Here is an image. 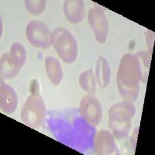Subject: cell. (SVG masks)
Masks as SVG:
<instances>
[{
	"instance_id": "cell-1",
	"label": "cell",
	"mask_w": 155,
	"mask_h": 155,
	"mask_svg": "<svg viewBox=\"0 0 155 155\" xmlns=\"http://www.w3.org/2000/svg\"><path fill=\"white\" fill-rule=\"evenodd\" d=\"M143 71L140 59L136 54H127L122 57L116 81L120 94L124 101L134 103L140 92V82Z\"/></svg>"
},
{
	"instance_id": "cell-2",
	"label": "cell",
	"mask_w": 155,
	"mask_h": 155,
	"mask_svg": "<svg viewBox=\"0 0 155 155\" xmlns=\"http://www.w3.org/2000/svg\"><path fill=\"white\" fill-rule=\"evenodd\" d=\"M136 113L134 103L130 102H118L113 105L109 110V127L113 135L118 139L128 136L131 127V120Z\"/></svg>"
},
{
	"instance_id": "cell-3",
	"label": "cell",
	"mask_w": 155,
	"mask_h": 155,
	"mask_svg": "<svg viewBox=\"0 0 155 155\" xmlns=\"http://www.w3.org/2000/svg\"><path fill=\"white\" fill-rule=\"evenodd\" d=\"M52 45L59 58L67 64H72L78 55V44L69 30L58 27L52 33Z\"/></svg>"
},
{
	"instance_id": "cell-4",
	"label": "cell",
	"mask_w": 155,
	"mask_h": 155,
	"mask_svg": "<svg viewBox=\"0 0 155 155\" xmlns=\"http://www.w3.org/2000/svg\"><path fill=\"white\" fill-rule=\"evenodd\" d=\"M46 115V106L41 95L31 94L27 98L20 113L22 122L27 127L39 130Z\"/></svg>"
},
{
	"instance_id": "cell-5",
	"label": "cell",
	"mask_w": 155,
	"mask_h": 155,
	"mask_svg": "<svg viewBox=\"0 0 155 155\" xmlns=\"http://www.w3.org/2000/svg\"><path fill=\"white\" fill-rule=\"evenodd\" d=\"M26 35L29 42L34 47L41 49H49L52 46V33L45 23L33 20L27 24Z\"/></svg>"
},
{
	"instance_id": "cell-6",
	"label": "cell",
	"mask_w": 155,
	"mask_h": 155,
	"mask_svg": "<svg viewBox=\"0 0 155 155\" xmlns=\"http://www.w3.org/2000/svg\"><path fill=\"white\" fill-rule=\"evenodd\" d=\"M80 113L84 120L92 127H96L103 117V110L100 102L94 95L88 94L80 101Z\"/></svg>"
},
{
	"instance_id": "cell-7",
	"label": "cell",
	"mask_w": 155,
	"mask_h": 155,
	"mask_svg": "<svg viewBox=\"0 0 155 155\" xmlns=\"http://www.w3.org/2000/svg\"><path fill=\"white\" fill-rule=\"evenodd\" d=\"M88 21L96 41L104 44L109 34V23L104 11L99 5H95L88 12Z\"/></svg>"
},
{
	"instance_id": "cell-8",
	"label": "cell",
	"mask_w": 155,
	"mask_h": 155,
	"mask_svg": "<svg viewBox=\"0 0 155 155\" xmlns=\"http://www.w3.org/2000/svg\"><path fill=\"white\" fill-rule=\"evenodd\" d=\"M18 106V96L14 88L4 82L0 85V109L6 114L14 113Z\"/></svg>"
},
{
	"instance_id": "cell-9",
	"label": "cell",
	"mask_w": 155,
	"mask_h": 155,
	"mask_svg": "<svg viewBox=\"0 0 155 155\" xmlns=\"http://www.w3.org/2000/svg\"><path fill=\"white\" fill-rule=\"evenodd\" d=\"M116 149L114 136L106 130L97 133L94 140V150L96 154H112Z\"/></svg>"
},
{
	"instance_id": "cell-10",
	"label": "cell",
	"mask_w": 155,
	"mask_h": 155,
	"mask_svg": "<svg viewBox=\"0 0 155 155\" xmlns=\"http://www.w3.org/2000/svg\"><path fill=\"white\" fill-rule=\"evenodd\" d=\"M63 9L67 20L72 24L80 23L85 16V2L81 0H66Z\"/></svg>"
},
{
	"instance_id": "cell-11",
	"label": "cell",
	"mask_w": 155,
	"mask_h": 155,
	"mask_svg": "<svg viewBox=\"0 0 155 155\" xmlns=\"http://www.w3.org/2000/svg\"><path fill=\"white\" fill-rule=\"evenodd\" d=\"M95 80L101 89H105L110 83L111 68L109 62L104 57H99L95 67Z\"/></svg>"
},
{
	"instance_id": "cell-12",
	"label": "cell",
	"mask_w": 155,
	"mask_h": 155,
	"mask_svg": "<svg viewBox=\"0 0 155 155\" xmlns=\"http://www.w3.org/2000/svg\"><path fill=\"white\" fill-rule=\"evenodd\" d=\"M45 69L48 78L54 85H58L61 82L64 73L61 64L54 57L48 56L45 58Z\"/></svg>"
},
{
	"instance_id": "cell-13",
	"label": "cell",
	"mask_w": 155,
	"mask_h": 155,
	"mask_svg": "<svg viewBox=\"0 0 155 155\" xmlns=\"http://www.w3.org/2000/svg\"><path fill=\"white\" fill-rule=\"evenodd\" d=\"M22 68L12 60L10 54L5 53L2 55L0 59V73L1 77L4 79L14 78L19 73Z\"/></svg>"
},
{
	"instance_id": "cell-14",
	"label": "cell",
	"mask_w": 155,
	"mask_h": 155,
	"mask_svg": "<svg viewBox=\"0 0 155 155\" xmlns=\"http://www.w3.org/2000/svg\"><path fill=\"white\" fill-rule=\"evenodd\" d=\"M81 88L88 94L95 95L96 92V80L92 69H88L81 73L78 78Z\"/></svg>"
},
{
	"instance_id": "cell-15",
	"label": "cell",
	"mask_w": 155,
	"mask_h": 155,
	"mask_svg": "<svg viewBox=\"0 0 155 155\" xmlns=\"http://www.w3.org/2000/svg\"><path fill=\"white\" fill-rule=\"evenodd\" d=\"M10 56L18 65L23 67L27 61V51L22 44L19 42L13 43L10 48Z\"/></svg>"
},
{
	"instance_id": "cell-16",
	"label": "cell",
	"mask_w": 155,
	"mask_h": 155,
	"mask_svg": "<svg viewBox=\"0 0 155 155\" xmlns=\"http://www.w3.org/2000/svg\"><path fill=\"white\" fill-rule=\"evenodd\" d=\"M24 2L27 10L32 14H41L46 8L47 2L45 0H25Z\"/></svg>"
},
{
	"instance_id": "cell-17",
	"label": "cell",
	"mask_w": 155,
	"mask_h": 155,
	"mask_svg": "<svg viewBox=\"0 0 155 155\" xmlns=\"http://www.w3.org/2000/svg\"><path fill=\"white\" fill-rule=\"evenodd\" d=\"M152 53L150 51H139L137 53V56L139 59H140L143 61V66L147 70L149 71V68H150V61H151V57Z\"/></svg>"
},
{
	"instance_id": "cell-18",
	"label": "cell",
	"mask_w": 155,
	"mask_h": 155,
	"mask_svg": "<svg viewBox=\"0 0 155 155\" xmlns=\"http://www.w3.org/2000/svg\"><path fill=\"white\" fill-rule=\"evenodd\" d=\"M146 41L148 47V51L153 52V41H154V33L150 30H147L146 33Z\"/></svg>"
},
{
	"instance_id": "cell-19",
	"label": "cell",
	"mask_w": 155,
	"mask_h": 155,
	"mask_svg": "<svg viewBox=\"0 0 155 155\" xmlns=\"http://www.w3.org/2000/svg\"><path fill=\"white\" fill-rule=\"evenodd\" d=\"M138 130H139V127H137L133 132L132 138H131V144L134 149H135L136 143H137V135H138Z\"/></svg>"
}]
</instances>
